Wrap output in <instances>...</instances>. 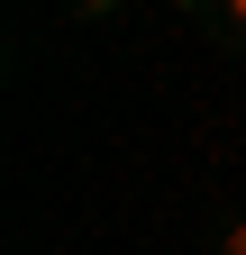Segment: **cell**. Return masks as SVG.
Here are the masks:
<instances>
[{
  "instance_id": "obj_1",
  "label": "cell",
  "mask_w": 246,
  "mask_h": 255,
  "mask_svg": "<svg viewBox=\"0 0 246 255\" xmlns=\"http://www.w3.org/2000/svg\"><path fill=\"white\" fill-rule=\"evenodd\" d=\"M210 27H219L228 46H246V0H219V9H210Z\"/></svg>"
},
{
  "instance_id": "obj_2",
  "label": "cell",
  "mask_w": 246,
  "mask_h": 255,
  "mask_svg": "<svg viewBox=\"0 0 246 255\" xmlns=\"http://www.w3.org/2000/svg\"><path fill=\"white\" fill-rule=\"evenodd\" d=\"M219 255H246V210H237V219H219Z\"/></svg>"
}]
</instances>
